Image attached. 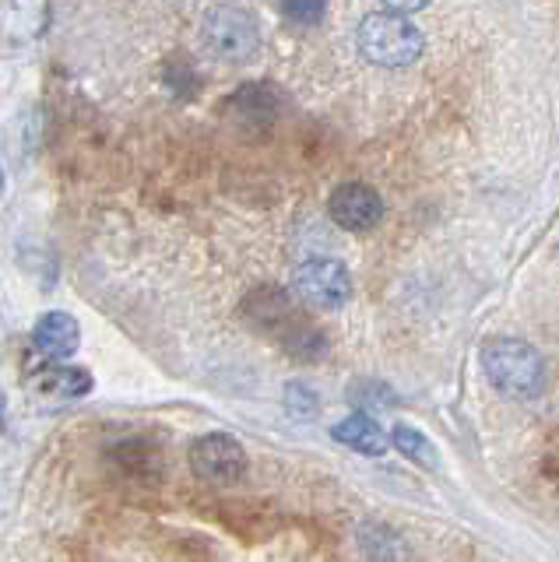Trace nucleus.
Masks as SVG:
<instances>
[{
  "label": "nucleus",
  "mask_w": 559,
  "mask_h": 562,
  "mask_svg": "<svg viewBox=\"0 0 559 562\" xmlns=\"http://www.w3.org/2000/svg\"><path fill=\"white\" fill-rule=\"evenodd\" d=\"M482 369L485 380L496 386L500 394L514 401H535L541 397L549 383L546 359L538 356V348H532L521 338H493L482 345Z\"/></svg>",
  "instance_id": "1"
},
{
  "label": "nucleus",
  "mask_w": 559,
  "mask_h": 562,
  "mask_svg": "<svg viewBox=\"0 0 559 562\" xmlns=\"http://www.w3.org/2000/svg\"><path fill=\"white\" fill-rule=\"evenodd\" d=\"M359 53L377 67H409L423 57L426 40L409 14L398 11H377L366 14L356 32Z\"/></svg>",
  "instance_id": "2"
},
{
  "label": "nucleus",
  "mask_w": 559,
  "mask_h": 562,
  "mask_svg": "<svg viewBox=\"0 0 559 562\" xmlns=\"http://www.w3.org/2000/svg\"><path fill=\"white\" fill-rule=\"evenodd\" d=\"M201 43L212 57H219L225 64H243L260 49V25L247 8L219 4L204 14Z\"/></svg>",
  "instance_id": "3"
},
{
  "label": "nucleus",
  "mask_w": 559,
  "mask_h": 562,
  "mask_svg": "<svg viewBox=\"0 0 559 562\" xmlns=\"http://www.w3.org/2000/svg\"><path fill=\"white\" fill-rule=\"evenodd\" d=\"M292 292L310 310H342L353 299V274L338 260L313 257L295 268Z\"/></svg>",
  "instance_id": "4"
},
{
  "label": "nucleus",
  "mask_w": 559,
  "mask_h": 562,
  "mask_svg": "<svg viewBox=\"0 0 559 562\" xmlns=\"http://www.w3.org/2000/svg\"><path fill=\"white\" fill-rule=\"evenodd\" d=\"M190 471L208 485H233L247 474V450L230 432H204L190 447Z\"/></svg>",
  "instance_id": "5"
},
{
  "label": "nucleus",
  "mask_w": 559,
  "mask_h": 562,
  "mask_svg": "<svg viewBox=\"0 0 559 562\" xmlns=\"http://www.w3.org/2000/svg\"><path fill=\"white\" fill-rule=\"evenodd\" d=\"M327 215L338 228H345V233H366V228L380 225L383 201H380V193L366 183H342L331 190Z\"/></svg>",
  "instance_id": "6"
},
{
  "label": "nucleus",
  "mask_w": 559,
  "mask_h": 562,
  "mask_svg": "<svg viewBox=\"0 0 559 562\" xmlns=\"http://www.w3.org/2000/svg\"><path fill=\"white\" fill-rule=\"evenodd\" d=\"M29 386L40 397H57V401H78L85 394H92V373L81 366H67V359H49L43 366L32 369Z\"/></svg>",
  "instance_id": "7"
},
{
  "label": "nucleus",
  "mask_w": 559,
  "mask_h": 562,
  "mask_svg": "<svg viewBox=\"0 0 559 562\" xmlns=\"http://www.w3.org/2000/svg\"><path fill=\"white\" fill-rule=\"evenodd\" d=\"M32 345H36V351L46 359H71L81 345V327L71 313L54 310L40 316L36 327H32Z\"/></svg>",
  "instance_id": "8"
},
{
  "label": "nucleus",
  "mask_w": 559,
  "mask_h": 562,
  "mask_svg": "<svg viewBox=\"0 0 559 562\" xmlns=\"http://www.w3.org/2000/svg\"><path fill=\"white\" fill-rule=\"evenodd\" d=\"M331 436L338 439L342 447H348V450H356V453H362V457H383L388 453V447H391V439H388V432H383L377 422L370 418V415H348V418H342L335 429H331Z\"/></svg>",
  "instance_id": "9"
},
{
  "label": "nucleus",
  "mask_w": 559,
  "mask_h": 562,
  "mask_svg": "<svg viewBox=\"0 0 559 562\" xmlns=\"http://www.w3.org/2000/svg\"><path fill=\"white\" fill-rule=\"evenodd\" d=\"M391 439H394V447L409 457V461L423 464V468H429V471L436 468V450H433V443H429V439H426L423 432H418L415 426H398Z\"/></svg>",
  "instance_id": "10"
},
{
  "label": "nucleus",
  "mask_w": 559,
  "mask_h": 562,
  "mask_svg": "<svg viewBox=\"0 0 559 562\" xmlns=\"http://www.w3.org/2000/svg\"><path fill=\"white\" fill-rule=\"evenodd\" d=\"M282 11L295 25H321L327 14V0H282Z\"/></svg>",
  "instance_id": "11"
},
{
  "label": "nucleus",
  "mask_w": 559,
  "mask_h": 562,
  "mask_svg": "<svg viewBox=\"0 0 559 562\" xmlns=\"http://www.w3.org/2000/svg\"><path fill=\"white\" fill-rule=\"evenodd\" d=\"M286 408H289V415H295V418H313L317 415V397H313V391L310 386H303V383H289L286 386Z\"/></svg>",
  "instance_id": "12"
},
{
  "label": "nucleus",
  "mask_w": 559,
  "mask_h": 562,
  "mask_svg": "<svg viewBox=\"0 0 559 562\" xmlns=\"http://www.w3.org/2000/svg\"><path fill=\"white\" fill-rule=\"evenodd\" d=\"M388 11H398V14H415V11H423L429 0H380Z\"/></svg>",
  "instance_id": "13"
},
{
  "label": "nucleus",
  "mask_w": 559,
  "mask_h": 562,
  "mask_svg": "<svg viewBox=\"0 0 559 562\" xmlns=\"http://www.w3.org/2000/svg\"><path fill=\"white\" fill-rule=\"evenodd\" d=\"M4 412H8V404H4V391H0V429H4Z\"/></svg>",
  "instance_id": "14"
},
{
  "label": "nucleus",
  "mask_w": 559,
  "mask_h": 562,
  "mask_svg": "<svg viewBox=\"0 0 559 562\" xmlns=\"http://www.w3.org/2000/svg\"><path fill=\"white\" fill-rule=\"evenodd\" d=\"M0 190H4V169H0Z\"/></svg>",
  "instance_id": "15"
}]
</instances>
